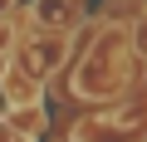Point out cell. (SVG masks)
Segmentation results:
<instances>
[{
	"instance_id": "3957f363",
	"label": "cell",
	"mask_w": 147,
	"mask_h": 142,
	"mask_svg": "<svg viewBox=\"0 0 147 142\" xmlns=\"http://www.w3.org/2000/svg\"><path fill=\"white\" fill-rule=\"evenodd\" d=\"M0 88H5V98H10L15 108L34 103V79H20V74H0Z\"/></svg>"
},
{
	"instance_id": "5b68a950",
	"label": "cell",
	"mask_w": 147,
	"mask_h": 142,
	"mask_svg": "<svg viewBox=\"0 0 147 142\" xmlns=\"http://www.w3.org/2000/svg\"><path fill=\"white\" fill-rule=\"evenodd\" d=\"M10 44H15V30H10V25H0V49H10Z\"/></svg>"
},
{
	"instance_id": "277c9868",
	"label": "cell",
	"mask_w": 147,
	"mask_h": 142,
	"mask_svg": "<svg viewBox=\"0 0 147 142\" xmlns=\"http://www.w3.org/2000/svg\"><path fill=\"white\" fill-rule=\"evenodd\" d=\"M132 44H137V54H147V20H137V34H132Z\"/></svg>"
},
{
	"instance_id": "6da1fadb",
	"label": "cell",
	"mask_w": 147,
	"mask_h": 142,
	"mask_svg": "<svg viewBox=\"0 0 147 142\" xmlns=\"http://www.w3.org/2000/svg\"><path fill=\"white\" fill-rule=\"evenodd\" d=\"M64 54H69V39H34V44H25V74L30 79L54 74Z\"/></svg>"
},
{
	"instance_id": "8992f818",
	"label": "cell",
	"mask_w": 147,
	"mask_h": 142,
	"mask_svg": "<svg viewBox=\"0 0 147 142\" xmlns=\"http://www.w3.org/2000/svg\"><path fill=\"white\" fill-rule=\"evenodd\" d=\"M0 10H10V0H0Z\"/></svg>"
},
{
	"instance_id": "7a4b0ae2",
	"label": "cell",
	"mask_w": 147,
	"mask_h": 142,
	"mask_svg": "<svg viewBox=\"0 0 147 142\" xmlns=\"http://www.w3.org/2000/svg\"><path fill=\"white\" fill-rule=\"evenodd\" d=\"M10 127H15V132H25V137L44 132V108H39V103H25V108H15V113H10Z\"/></svg>"
}]
</instances>
